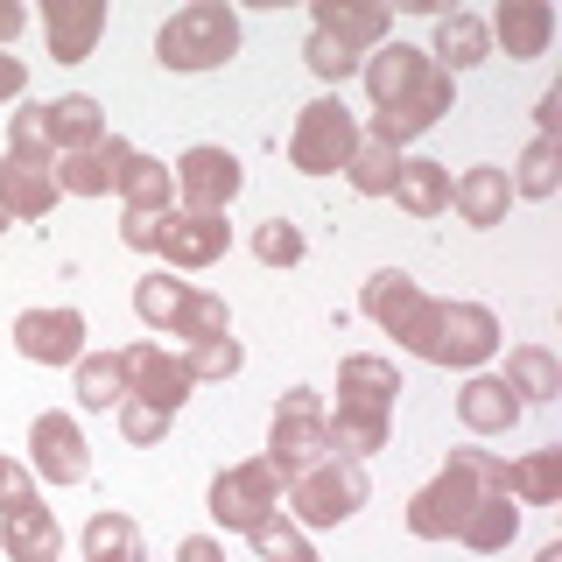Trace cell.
I'll return each mask as SVG.
<instances>
[{
    "instance_id": "obj_1",
    "label": "cell",
    "mask_w": 562,
    "mask_h": 562,
    "mask_svg": "<svg viewBox=\"0 0 562 562\" xmlns=\"http://www.w3.org/2000/svg\"><path fill=\"white\" fill-rule=\"evenodd\" d=\"M366 92H373V140H386V148H408L415 134H429L436 120L457 105L450 92V70H436L429 49L415 43H386L366 57Z\"/></svg>"
},
{
    "instance_id": "obj_2",
    "label": "cell",
    "mask_w": 562,
    "mask_h": 562,
    "mask_svg": "<svg viewBox=\"0 0 562 562\" xmlns=\"http://www.w3.org/2000/svg\"><path fill=\"white\" fill-rule=\"evenodd\" d=\"M499 464H506V457H492V450H450V464L408 499V535L450 541L457 527H464L471 506H479L485 492H499Z\"/></svg>"
},
{
    "instance_id": "obj_3",
    "label": "cell",
    "mask_w": 562,
    "mask_h": 562,
    "mask_svg": "<svg viewBox=\"0 0 562 562\" xmlns=\"http://www.w3.org/2000/svg\"><path fill=\"white\" fill-rule=\"evenodd\" d=\"M233 49H239V14L225 8V0H190V8H176L162 22V35H155L162 70H218Z\"/></svg>"
},
{
    "instance_id": "obj_4",
    "label": "cell",
    "mask_w": 562,
    "mask_h": 562,
    "mask_svg": "<svg viewBox=\"0 0 562 562\" xmlns=\"http://www.w3.org/2000/svg\"><path fill=\"white\" fill-rule=\"evenodd\" d=\"M324 415H330V408H324V394H316V386H289V394H281V408H274V422H268V464H274L281 485L303 479L316 457H330Z\"/></svg>"
},
{
    "instance_id": "obj_5",
    "label": "cell",
    "mask_w": 562,
    "mask_h": 562,
    "mask_svg": "<svg viewBox=\"0 0 562 562\" xmlns=\"http://www.w3.org/2000/svg\"><path fill=\"white\" fill-rule=\"evenodd\" d=\"M366 506V464L359 457H316L303 479H289V514L295 527H338Z\"/></svg>"
},
{
    "instance_id": "obj_6",
    "label": "cell",
    "mask_w": 562,
    "mask_h": 562,
    "mask_svg": "<svg viewBox=\"0 0 562 562\" xmlns=\"http://www.w3.org/2000/svg\"><path fill=\"white\" fill-rule=\"evenodd\" d=\"M351 148H359V120H351V105L338 92L310 99L303 113H295V134H289V162L303 176H338L351 162Z\"/></svg>"
},
{
    "instance_id": "obj_7",
    "label": "cell",
    "mask_w": 562,
    "mask_h": 562,
    "mask_svg": "<svg viewBox=\"0 0 562 562\" xmlns=\"http://www.w3.org/2000/svg\"><path fill=\"white\" fill-rule=\"evenodd\" d=\"M366 316L386 330V338H401L408 351H422L429 359V338H436V303L415 289V274H401V268H380L373 281H366Z\"/></svg>"
},
{
    "instance_id": "obj_8",
    "label": "cell",
    "mask_w": 562,
    "mask_h": 562,
    "mask_svg": "<svg viewBox=\"0 0 562 562\" xmlns=\"http://www.w3.org/2000/svg\"><path fill=\"white\" fill-rule=\"evenodd\" d=\"M268 514H281V479L268 457H254V464H225L218 479H211V520L246 535V527H260Z\"/></svg>"
},
{
    "instance_id": "obj_9",
    "label": "cell",
    "mask_w": 562,
    "mask_h": 562,
    "mask_svg": "<svg viewBox=\"0 0 562 562\" xmlns=\"http://www.w3.org/2000/svg\"><path fill=\"white\" fill-rule=\"evenodd\" d=\"M492 351H499V316H492L485 303H436V338H429L436 366L479 373Z\"/></svg>"
},
{
    "instance_id": "obj_10",
    "label": "cell",
    "mask_w": 562,
    "mask_h": 562,
    "mask_svg": "<svg viewBox=\"0 0 562 562\" xmlns=\"http://www.w3.org/2000/svg\"><path fill=\"white\" fill-rule=\"evenodd\" d=\"M176 176V198H183V211H211V218H225V204L239 198V155H225V148H183V162L169 169Z\"/></svg>"
},
{
    "instance_id": "obj_11",
    "label": "cell",
    "mask_w": 562,
    "mask_h": 562,
    "mask_svg": "<svg viewBox=\"0 0 562 562\" xmlns=\"http://www.w3.org/2000/svg\"><path fill=\"white\" fill-rule=\"evenodd\" d=\"M120 366H127V401H148V408H162L176 415L190 401V366H183V351H169V345H127L120 351Z\"/></svg>"
},
{
    "instance_id": "obj_12",
    "label": "cell",
    "mask_w": 562,
    "mask_h": 562,
    "mask_svg": "<svg viewBox=\"0 0 562 562\" xmlns=\"http://www.w3.org/2000/svg\"><path fill=\"white\" fill-rule=\"evenodd\" d=\"M29 471L35 479H49V485H85L92 479V450H85V429L70 415H35V429H29Z\"/></svg>"
},
{
    "instance_id": "obj_13",
    "label": "cell",
    "mask_w": 562,
    "mask_h": 562,
    "mask_svg": "<svg viewBox=\"0 0 562 562\" xmlns=\"http://www.w3.org/2000/svg\"><path fill=\"white\" fill-rule=\"evenodd\" d=\"M14 351L35 366H78L85 359V316L78 310H22L14 316Z\"/></svg>"
},
{
    "instance_id": "obj_14",
    "label": "cell",
    "mask_w": 562,
    "mask_h": 562,
    "mask_svg": "<svg viewBox=\"0 0 562 562\" xmlns=\"http://www.w3.org/2000/svg\"><path fill=\"white\" fill-rule=\"evenodd\" d=\"M233 246V225L211 218V211H162V233H155V254L169 268H211V260Z\"/></svg>"
},
{
    "instance_id": "obj_15",
    "label": "cell",
    "mask_w": 562,
    "mask_h": 562,
    "mask_svg": "<svg viewBox=\"0 0 562 562\" xmlns=\"http://www.w3.org/2000/svg\"><path fill=\"white\" fill-rule=\"evenodd\" d=\"M0 549H8V562H57L64 555L57 506H43L35 492L29 499H8L0 506Z\"/></svg>"
},
{
    "instance_id": "obj_16",
    "label": "cell",
    "mask_w": 562,
    "mask_h": 562,
    "mask_svg": "<svg viewBox=\"0 0 562 562\" xmlns=\"http://www.w3.org/2000/svg\"><path fill=\"white\" fill-rule=\"evenodd\" d=\"M134 162V148L120 134H105L99 148H78V155H57V190H70V198H105V190H120V169Z\"/></svg>"
},
{
    "instance_id": "obj_17",
    "label": "cell",
    "mask_w": 562,
    "mask_h": 562,
    "mask_svg": "<svg viewBox=\"0 0 562 562\" xmlns=\"http://www.w3.org/2000/svg\"><path fill=\"white\" fill-rule=\"evenodd\" d=\"M99 29H105L99 0H49L43 8V35H49V57L57 64H85L99 49Z\"/></svg>"
},
{
    "instance_id": "obj_18",
    "label": "cell",
    "mask_w": 562,
    "mask_h": 562,
    "mask_svg": "<svg viewBox=\"0 0 562 562\" xmlns=\"http://www.w3.org/2000/svg\"><path fill=\"white\" fill-rule=\"evenodd\" d=\"M520 408H527V401H520L499 373H471L464 394H457V422H464L471 436H506V429L520 422Z\"/></svg>"
},
{
    "instance_id": "obj_19",
    "label": "cell",
    "mask_w": 562,
    "mask_h": 562,
    "mask_svg": "<svg viewBox=\"0 0 562 562\" xmlns=\"http://www.w3.org/2000/svg\"><path fill=\"white\" fill-rule=\"evenodd\" d=\"M394 394H401V373L394 359H373V351H351L338 366V408H380L394 415Z\"/></svg>"
},
{
    "instance_id": "obj_20",
    "label": "cell",
    "mask_w": 562,
    "mask_h": 562,
    "mask_svg": "<svg viewBox=\"0 0 562 562\" xmlns=\"http://www.w3.org/2000/svg\"><path fill=\"white\" fill-rule=\"evenodd\" d=\"M485 35L506 43V57H541L549 35H555V14H549V0H506V8L485 22Z\"/></svg>"
},
{
    "instance_id": "obj_21",
    "label": "cell",
    "mask_w": 562,
    "mask_h": 562,
    "mask_svg": "<svg viewBox=\"0 0 562 562\" xmlns=\"http://www.w3.org/2000/svg\"><path fill=\"white\" fill-rule=\"evenodd\" d=\"M499 492L514 506H555L562 499V450H527L514 464H499Z\"/></svg>"
},
{
    "instance_id": "obj_22",
    "label": "cell",
    "mask_w": 562,
    "mask_h": 562,
    "mask_svg": "<svg viewBox=\"0 0 562 562\" xmlns=\"http://www.w3.org/2000/svg\"><path fill=\"white\" fill-rule=\"evenodd\" d=\"M43 120H49V148L57 155H78V148H99L105 140V105L92 92H70L57 105H43Z\"/></svg>"
},
{
    "instance_id": "obj_23",
    "label": "cell",
    "mask_w": 562,
    "mask_h": 562,
    "mask_svg": "<svg viewBox=\"0 0 562 562\" xmlns=\"http://www.w3.org/2000/svg\"><path fill=\"white\" fill-rule=\"evenodd\" d=\"M316 35H330L338 49H373L386 35V8H366V0H316Z\"/></svg>"
},
{
    "instance_id": "obj_24",
    "label": "cell",
    "mask_w": 562,
    "mask_h": 562,
    "mask_svg": "<svg viewBox=\"0 0 562 562\" xmlns=\"http://www.w3.org/2000/svg\"><path fill=\"white\" fill-rule=\"evenodd\" d=\"M394 204L408 211V218H436V211H450V169L429 162V155H401Z\"/></svg>"
},
{
    "instance_id": "obj_25",
    "label": "cell",
    "mask_w": 562,
    "mask_h": 562,
    "mask_svg": "<svg viewBox=\"0 0 562 562\" xmlns=\"http://www.w3.org/2000/svg\"><path fill=\"white\" fill-rule=\"evenodd\" d=\"M436 70H471V64H485L492 57V35H485V14H464V8H450L443 22H436Z\"/></svg>"
},
{
    "instance_id": "obj_26",
    "label": "cell",
    "mask_w": 562,
    "mask_h": 562,
    "mask_svg": "<svg viewBox=\"0 0 562 562\" xmlns=\"http://www.w3.org/2000/svg\"><path fill=\"white\" fill-rule=\"evenodd\" d=\"M450 204L464 225H499L506 204H514V183H506V169H464L450 183Z\"/></svg>"
},
{
    "instance_id": "obj_27",
    "label": "cell",
    "mask_w": 562,
    "mask_h": 562,
    "mask_svg": "<svg viewBox=\"0 0 562 562\" xmlns=\"http://www.w3.org/2000/svg\"><path fill=\"white\" fill-rule=\"evenodd\" d=\"M0 204H8V218H43V211L57 204V176L43 162L8 155V162H0Z\"/></svg>"
},
{
    "instance_id": "obj_28",
    "label": "cell",
    "mask_w": 562,
    "mask_h": 562,
    "mask_svg": "<svg viewBox=\"0 0 562 562\" xmlns=\"http://www.w3.org/2000/svg\"><path fill=\"white\" fill-rule=\"evenodd\" d=\"M169 198H176L169 162H155V155H140V148H134V162L120 169V204L140 211V218H162V211H176Z\"/></svg>"
},
{
    "instance_id": "obj_29",
    "label": "cell",
    "mask_w": 562,
    "mask_h": 562,
    "mask_svg": "<svg viewBox=\"0 0 562 562\" xmlns=\"http://www.w3.org/2000/svg\"><path fill=\"white\" fill-rule=\"evenodd\" d=\"M514 535H520V506L506 499V492H485V499L464 514V527H457V541H464V549H479V555H499Z\"/></svg>"
},
{
    "instance_id": "obj_30",
    "label": "cell",
    "mask_w": 562,
    "mask_h": 562,
    "mask_svg": "<svg viewBox=\"0 0 562 562\" xmlns=\"http://www.w3.org/2000/svg\"><path fill=\"white\" fill-rule=\"evenodd\" d=\"M324 429H330V450L338 457H373L386 450V429H394V415H380V408H338V415H324Z\"/></svg>"
},
{
    "instance_id": "obj_31",
    "label": "cell",
    "mask_w": 562,
    "mask_h": 562,
    "mask_svg": "<svg viewBox=\"0 0 562 562\" xmlns=\"http://www.w3.org/2000/svg\"><path fill=\"white\" fill-rule=\"evenodd\" d=\"M190 295H198L190 281H169V274H140V281H134V316H140L148 330H169V338H176V324H183Z\"/></svg>"
},
{
    "instance_id": "obj_32",
    "label": "cell",
    "mask_w": 562,
    "mask_h": 562,
    "mask_svg": "<svg viewBox=\"0 0 562 562\" xmlns=\"http://www.w3.org/2000/svg\"><path fill=\"white\" fill-rule=\"evenodd\" d=\"M499 380L514 386L520 401H555V394H562V366H555L541 345H514V351H506V373H499Z\"/></svg>"
},
{
    "instance_id": "obj_33",
    "label": "cell",
    "mask_w": 562,
    "mask_h": 562,
    "mask_svg": "<svg viewBox=\"0 0 562 562\" xmlns=\"http://www.w3.org/2000/svg\"><path fill=\"white\" fill-rule=\"evenodd\" d=\"M78 401L99 415H113L120 401H127V366H120V351H85L78 359Z\"/></svg>"
},
{
    "instance_id": "obj_34",
    "label": "cell",
    "mask_w": 562,
    "mask_h": 562,
    "mask_svg": "<svg viewBox=\"0 0 562 562\" xmlns=\"http://www.w3.org/2000/svg\"><path fill=\"white\" fill-rule=\"evenodd\" d=\"M345 176H351V190H359V198H394V176H401V148H386V140L359 134V148H351Z\"/></svg>"
},
{
    "instance_id": "obj_35",
    "label": "cell",
    "mask_w": 562,
    "mask_h": 562,
    "mask_svg": "<svg viewBox=\"0 0 562 562\" xmlns=\"http://www.w3.org/2000/svg\"><path fill=\"white\" fill-rule=\"evenodd\" d=\"M506 183H514V198H555V183H562V140L535 134V140H527V155H520V169L506 176Z\"/></svg>"
},
{
    "instance_id": "obj_36",
    "label": "cell",
    "mask_w": 562,
    "mask_h": 562,
    "mask_svg": "<svg viewBox=\"0 0 562 562\" xmlns=\"http://www.w3.org/2000/svg\"><path fill=\"white\" fill-rule=\"evenodd\" d=\"M85 562H140V527L127 514H92L85 520Z\"/></svg>"
},
{
    "instance_id": "obj_37",
    "label": "cell",
    "mask_w": 562,
    "mask_h": 562,
    "mask_svg": "<svg viewBox=\"0 0 562 562\" xmlns=\"http://www.w3.org/2000/svg\"><path fill=\"white\" fill-rule=\"evenodd\" d=\"M246 541H254V555H260V562H316V555H310V541H303V527L281 520V514H268L260 527H246Z\"/></svg>"
},
{
    "instance_id": "obj_38",
    "label": "cell",
    "mask_w": 562,
    "mask_h": 562,
    "mask_svg": "<svg viewBox=\"0 0 562 562\" xmlns=\"http://www.w3.org/2000/svg\"><path fill=\"white\" fill-rule=\"evenodd\" d=\"M8 155H22V162H43V169H57V148H49V120H43V105H14Z\"/></svg>"
},
{
    "instance_id": "obj_39",
    "label": "cell",
    "mask_w": 562,
    "mask_h": 562,
    "mask_svg": "<svg viewBox=\"0 0 562 562\" xmlns=\"http://www.w3.org/2000/svg\"><path fill=\"white\" fill-rule=\"evenodd\" d=\"M176 338L183 345H204V338H233V316H225L218 295H190V310H183V324H176Z\"/></svg>"
},
{
    "instance_id": "obj_40",
    "label": "cell",
    "mask_w": 562,
    "mask_h": 562,
    "mask_svg": "<svg viewBox=\"0 0 562 562\" xmlns=\"http://www.w3.org/2000/svg\"><path fill=\"white\" fill-rule=\"evenodd\" d=\"M239 359H246V351H239L233 338H204V345H190V351H183L190 380H233V373H239Z\"/></svg>"
},
{
    "instance_id": "obj_41",
    "label": "cell",
    "mask_w": 562,
    "mask_h": 562,
    "mask_svg": "<svg viewBox=\"0 0 562 562\" xmlns=\"http://www.w3.org/2000/svg\"><path fill=\"white\" fill-rule=\"evenodd\" d=\"M254 254L268 260V268H295L303 260V225H289V218H268L254 233Z\"/></svg>"
},
{
    "instance_id": "obj_42",
    "label": "cell",
    "mask_w": 562,
    "mask_h": 562,
    "mask_svg": "<svg viewBox=\"0 0 562 562\" xmlns=\"http://www.w3.org/2000/svg\"><path fill=\"white\" fill-rule=\"evenodd\" d=\"M303 64H310L324 85H345L351 70H359V57H351V49H338L330 35H316V29H310V43H303Z\"/></svg>"
},
{
    "instance_id": "obj_43",
    "label": "cell",
    "mask_w": 562,
    "mask_h": 562,
    "mask_svg": "<svg viewBox=\"0 0 562 562\" xmlns=\"http://www.w3.org/2000/svg\"><path fill=\"white\" fill-rule=\"evenodd\" d=\"M169 422H176V415L148 408V401H120V436H127V443H162Z\"/></svg>"
},
{
    "instance_id": "obj_44",
    "label": "cell",
    "mask_w": 562,
    "mask_h": 562,
    "mask_svg": "<svg viewBox=\"0 0 562 562\" xmlns=\"http://www.w3.org/2000/svg\"><path fill=\"white\" fill-rule=\"evenodd\" d=\"M155 233H162V218H140V211H127V218H120V239H127L134 254H155Z\"/></svg>"
},
{
    "instance_id": "obj_45",
    "label": "cell",
    "mask_w": 562,
    "mask_h": 562,
    "mask_svg": "<svg viewBox=\"0 0 562 562\" xmlns=\"http://www.w3.org/2000/svg\"><path fill=\"white\" fill-rule=\"evenodd\" d=\"M22 92H29V64L0 49V99H22Z\"/></svg>"
},
{
    "instance_id": "obj_46",
    "label": "cell",
    "mask_w": 562,
    "mask_h": 562,
    "mask_svg": "<svg viewBox=\"0 0 562 562\" xmlns=\"http://www.w3.org/2000/svg\"><path fill=\"white\" fill-rule=\"evenodd\" d=\"M8 499H29V471L0 457V506H8Z\"/></svg>"
},
{
    "instance_id": "obj_47",
    "label": "cell",
    "mask_w": 562,
    "mask_h": 562,
    "mask_svg": "<svg viewBox=\"0 0 562 562\" xmlns=\"http://www.w3.org/2000/svg\"><path fill=\"white\" fill-rule=\"evenodd\" d=\"M176 562H225V549H218L211 535H190L183 549H176Z\"/></svg>"
},
{
    "instance_id": "obj_48",
    "label": "cell",
    "mask_w": 562,
    "mask_h": 562,
    "mask_svg": "<svg viewBox=\"0 0 562 562\" xmlns=\"http://www.w3.org/2000/svg\"><path fill=\"white\" fill-rule=\"evenodd\" d=\"M22 29H29V14L14 8V0H0V49H8V43H14V35H22Z\"/></svg>"
},
{
    "instance_id": "obj_49",
    "label": "cell",
    "mask_w": 562,
    "mask_h": 562,
    "mask_svg": "<svg viewBox=\"0 0 562 562\" xmlns=\"http://www.w3.org/2000/svg\"><path fill=\"white\" fill-rule=\"evenodd\" d=\"M535 562H562V541H549V549H541V555H535Z\"/></svg>"
},
{
    "instance_id": "obj_50",
    "label": "cell",
    "mask_w": 562,
    "mask_h": 562,
    "mask_svg": "<svg viewBox=\"0 0 562 562\" xmlns=\"http://www.w3.org/2000/svg\"><path fill=\"white\" fill-rule=\"evenodd\" d=\"M0 233H8V204H0Z\"/></svg>"
}]
</instances>
